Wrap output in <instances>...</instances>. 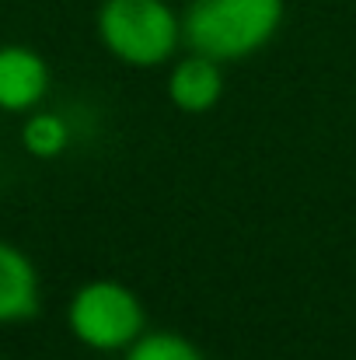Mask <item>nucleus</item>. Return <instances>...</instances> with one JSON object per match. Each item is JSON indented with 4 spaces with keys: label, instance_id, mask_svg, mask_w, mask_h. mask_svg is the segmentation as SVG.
I'll return each mask as SVG.
<instances>
[{
    "label": "nucleus",
    "instance_id": "nucleus-1",
    "mask_svg": "<svg viewBox=\"0 0 356 360\" xmlns=\"http://www.w3.org/2000/svg\"><path fill=\"white\" fill-rule=\"evenodd\" d=\"M286 0H189L182 7L185 49L224 67L262 53L283 28Z\"/></svg>",
    "mask_w": 356,
    "mask_h": 360
},
{
    "label": "nucleus",
    "instance_id": "nucleus-2",
    "mask_svg": "<svg viewBox=\"0 0 356 360\" xmlns=\"http://www.w3.org/2000/svg\"><path fill=\"white\" fill-rule=\"evenodd\" d=\"M95 32L112 60L136 70L164 67L185 46L182 11L168 0H102Z\"/></svg>",
    "mask_w": 356,
    "mask_h": 360
},
{
    "label": "nucleus",
    "instance_id": "nucleus-3",
    "mask_svg": "<svg viewBox=\"0 0 356 360\" xmlns=\"http://www.w3.org/2000/svg\"><path fill=\"white\" fill-rule=\"evenodd\" d=\"M67 329L95 354H122L147 333V308L122 280H88L67 301Z\"/></svg>",
    "mask_w": 356,
    "mask_h": 360
},
{
    "label": "nucleus",
    "instance_id": "nucleus-4",
    "mask_svg": "<svg viewBox=\"0 0 356 360\" xmlns=\"http://www.w3.org/2000/svg\"><path fill=\"white\" fill-rule=\"evenodd\" d=\"M168 102L185 112V116H206L220 105L228 81H224V63L203 53H185L178 60H171L168 81H164Z\"/></svg>",
    "mask_w": 356,
    "mask_h": 360
},
{
    "label": "nucleus",
    "instance_id": "nucleus-5",
    "mask_svg": "<svg viewBox=\"0 0 356 360\" xmlns=\"http://www.w3.org/2000/svg\"><path fill=\"white\" fill-rule=\"evenodd\" d=\"M49 91V63L21 42L0 46V112L28 116Z\"/></svg>",
    "mask_w": 356,
    "mask_h": 360
},
{
    "label": "nucleus",
    "instance_id": "nucleus-6",
    "mask_svg": "<svg viewBox=\"0 0 356 360\" xmlns=\"http://www.w3.org/2000/svg\"><path fill=\"white\" fill-rule=\"evenodd\" d=\"M42 308V283L35 262L11 241L0 238V326L35 319Z\"/></svg>",
    "mask_w": 356,
    "mask_h": 360
},
{
    "label": "nucleus",
    "instance_id": "nucleus-7",
    "mask_svg": "<svg viewBox=\"0 0 356 360\" xmlns=\"http://www.w3.org/2000/svg\"><path fill=\"white\" fill-rule=\"evenodd\" d=\"M21 147L39 158V161H53L70 147V126L60 112H28V120L21 126Z\"/></svg>",
    "mask_w": 356,
    "mask_h": 360
},
{
    "label": "nucleus",
    "instance_id": "nucleus-8",
    "mask_svg": "<svg viewBox=\"0 0 356 360\" xmlns=\"http://www.w3.org/2000/svg\"><path fill=\"white\" fill-rule=\"evenodd\" d=\"M122 360H210L199 343L171 329H147L133 347L122 350Z\"/></svg>",
    "mask_w": 356,
    "mask_h": 360
}]
</instances>
